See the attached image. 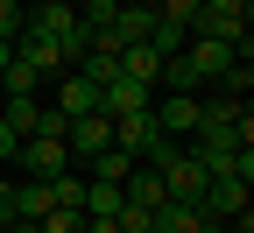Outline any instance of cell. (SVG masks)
Returning a JSON list of instances; mask_svg holds the SVG:
<instances>
[{
    "instance_id": "obj_4",
    "label": "cell",
    "mask_w": 254,
    "mask_h": 233,
    "mask_svg": "<svg viewBox=\"0 0 254 233\" xmlns=\"http://www.w3.org/2000/svg\"><path fill=\"white\" fill-rule=\"evenodd\" d=\"M148 106H155V85H141V78H120V71H113V78L99 85V113H106V120H113V113H148Z\"/></svg>"
},
{
    "instance_id": "obj_12",
    "label": "cell",
    "mask_w": 254,
    "mask_h": 233,
    "mask_svg": "<svg viewBox=\"0 0 254 233\" xmlns=\"http://www.w3.org/2000/svg\"><path fill=\"white\" fill-rule=\"evenodd\" d=\"M21 92H43V78L28 71L21 57H7V64H0V99H21Z\"/></svg>"
},
{
    "instance_id": "obj_6",
    "label": "cell",
    "mask_w": 254,
    "mask_h": 233,
    "mask_svg": "<svg viewBox=\"0 0 254 233\" xmlns=\"http://www.w3.org/2000/svg\"><path fill=\"white\" fill-rule=\"evenodd\" d=\"M184 57H190V71H198L205 85L226 71V64H240V50H233V43H219V36H184Z\"/></svg>"
},
{
    "instance_id": "obj_19",
    "label": "cell",
    "mask_w": 254,
    "mask_h": 233,
    "mask_svg": "<svg viewBox=\"0 0 254 233\" xmlns=\"http://www.w3.org/2000/svg\"><path fill=\"white\" fill-rule=\"evenodd\" d=\"M43 7H71V0H43Z\"/></svg>"
},
{
    "instance_id": "obj_13",
    "label": "cell",
    "mask_w": 254,
    "mask_h": 233,
    "mask_svg": "<svg viewBox=\"0 0 254 233\" xmlns=\"http://www.w3.org/2000/svg\"><path fill=\"white\" fill-rule=\"evenodd\" d=\"M36 226H43V233H85V212H78V205H50Z\"/></svg>"
},
{
    "instance_id": "obj_9",
    "label": "cell",
    "mask_w": 254,
    "mask_h": 233,
    "mask_svg": "<svg viewBox=\"0 0 254 233\" xmlns=\"http://www.w3.org/2000/svg\"><path fill=\"white\" fill-rule=\"evenodd\" d=\"M120 191H127V205H141V212H155V205H163V170H155V162H134V170H127L120 177Z\"/></svg>"
},
{
    "instance_id": "obj_5",
    "label": "cell",
    "mask_w": 254,
    "mask_h": 233,
    "mask_svg": "<svg viewBox=\"0 0 254 233\" xmlns=\"http://www.w3.org/2000/svg\"><path fill=\"white\" fill-rule=\"evenodd\" d=\"M64 142H71V162H92L99 149H113V120L106 113H78L71 127H64Z\"/></svg>"
},
{
    "instance_id": "obj_17",
    "label": "cell",
    "mask_w": 254,
    "mask_h": 233,
    "mask_svg": "<svg viewBox=\"0 0 254 233\" xmlns=\"http://www.w3.org/2000/svg\"><path fill=\"white\" fill-rule=\"evenodd\" d=\"M0 233H43V226L36 219H14V226H0Z\"/></svg>"
},
{
    "instance_id": "obj_11",
    "label": "cell",
    "mask_w": 254,
    "mask_h": 233,
    "mask_svg": "<svg viewBox=\"0 0 254 233\" xmlns=\"http://www.w3.org/2000/svg\"><path fill=\"white\" fill-rule=\"evenodd\" d=\"M0 120L14 127V135H36V127H43V99H36V92H21V99H0Z\"/></svg>"
},
{
    "instance_id": "obj_7",
    "label": "cell",
    "mask_w": 254,
    "mask_h": 233,
    "mask_svg": "<svg viewBox=\"0 0 254 233\" xmlns=\"http://www.w3.org/2000/svg\"><path fill=\"white\" fill-rule=\"evenodd\" d=\"M148 28H155V7H148V0H120L113 21H106V36L113 43H148Z\"/></svg>"
},
{
    "instance_id": "obj_3",
    "label": "cell",
    "mask_w": 254,
    "mask_h": 233,
    "mask_svg": "<svg viewBox=\"0 0 254 233\" xmlns=\"http://www.w3.org/2000/svg\"><path fill=\"white\" fill-rule=\"evenodd\" d=\"M190 36H219V43H233L240 57L254 50V36H247V7H198V14H190Z\"/></svg>"
},
{
    "instance_id": "obj_8",
    "label": "cell",
    "mask_w": 254,
    "mask_h": 233,
    "mask_svg": "<svg viewBox=\"0 0 254 233\" xmlns=\"http://www.w3.org/2000/svg\"><path fill=\"white\" fill-rule=\"evenodd\" d=\"M57 113H99V85H92L85 71H57Z\"/></svg>"
},
{
    "instance_id": "obj_10",
    "label": "cell",
    "mask_w": 254,
    "mask_h": 233,
    "mask_svg": "<svg viewBox=\"0 0 254 233\" xmlns=\"http://www.w3.org/2000/svg\"><path fill=\"white\" fill-rule=\"evenodd\" d=\"M120 78L155 85V78H163V50H155V43H120Z\"/></svg>"
},
{
    "instance_id": "obj_2",
    "label": "cell",
    "mask_w": 254,
    "mask_h": 233,
    "mask_svg": "<svg viewBox=\"0 0 254 233\" xmlns=\"http://www.w3.org/2000/svg\"><path fill=\"white\" fill-rule=\"evenodd\" d=\"M155 127H163V142H190V127L205 120V106H198V92H155Z\"/></svg>"
},
{
    "instance_id": "obj_15",
    "label": "cell",
    "mask_w": 254,
    "mask_h": 233,
    "mask_svg": "<svg viewBox=\"0 0 254 233\" xmlns=\"http://www.w3.org/2000/svg\"><path fill=\"white\" fill-rule=\"evenodd\" d=\"M148 7L163 14V21H184V28H190V14H198V0H148Z\"/></svg>"
},
{
    "instance_id": "obj_16",
    "label": "cell",
    "mask_w": 254,
    "mask_h": 233,
    "mask_svg": "<svg viewBox=\"0 0 254 233\" xmlns=\"http://www.w3.org/2000/svg\"><path fill=\"white\" fill-rule=\"evenodd\" d=\"M14 149H21V135H14L7 120H0V170H7V162H14Z\"/></svg>"
},
{
    "instance_id": "obj_1",
    "label": "cell",
    "mask_w": 254,
    "mask_h": 233,
    "mask_svg": "<svg viewBox=\"0 0 254 233\" xmlns=\"http://www.w3.org/2000/svg\"><path fill=\"white\" fill-rule=\"evenodd\" d=\"M14 170H28V177H64V170H71V142H64V135H21Z\"/></svg>"
},
{
    "instance_id": "obj_18",
    "label": "cell",
    "mask_w": 254,
    "mask_h": 233,
    "mask_svg": "<svg viewBox=\"0 0 254 233\" xmlns=\"http://www.w3.org/2000/svg\"><path fill=\"white\" fill-rule=\"evenodd\" d=\"M7 57H14V43H0V64H7Z\"/></svg>"
},
{
    "instance_id": "obj_14",
    "label": "cell",
    "mask_w": 254,
    "mask_h": 233,
    "mask_svg": "<svg viewBox=\"0 0 254 233\" xmlns=\"http://www.w3.org/2000/svg\"><path fill=\"white\" fill-rule=\"evenodd\" d=\"M21 14H28L21 0H0V43H14V36H21Z\"/></svg>"
}]
</instances>
